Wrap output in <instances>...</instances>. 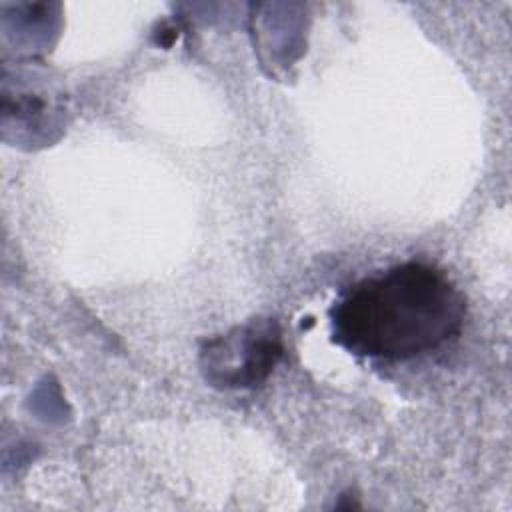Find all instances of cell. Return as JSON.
I'll return each instance as SVG.
<instances>
[{"instance_id":"cell-1","label":"cell","mask_w":512,"mask_h":512,"mask_svg":"<svg viewBox=\"0 0 512 512\" xmlns=\"http://www.w3.org/2000/svg\"><path fill=\"white\" fill-rule=\"evenodd\" d=\"M330 318L334 342L348 352L404 362L456 338L466 300L444 270L402 262L356 282L334 304Z\"/></svg>"},{"instance_id":"cell-2","label":"cell","mask_w":512,"mask_h":512,"mask_svg":"<svg viewBox=\"0 0 512 512\" xmlns=\"http://www.w3.org/2000/svg\"><path fill=\"white\" fill-rule=\"evenodd\" d=\"M282 352L278 324L258 320L210 340L202 350V370L214 386L246 388L266 380Z\"/></svg>"}]
</instances>
